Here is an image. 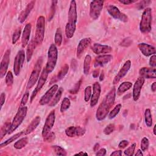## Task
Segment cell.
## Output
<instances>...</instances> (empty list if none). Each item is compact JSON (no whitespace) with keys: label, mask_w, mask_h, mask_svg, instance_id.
<instances>
[{"label":"cell","mask_w":156,"mask_h":156,"mask_svg":"<svg viewBox=\"0 0 156 156\" xmlns=\"http://www.w3.org/2000/svg\"><path fill=\"white\" fill-rule=\"evenodd\" d=\"M129 144V141L127 140H122L118 144V147L119 149H124L127 147Z\"/></svg>","instance_id":"f5cc1de1"},{"label":"cell","mask_w":156,"mask_h":156,"mask_svg":"<svg viewBox=\"0 0 156 156\" xmlns=\"http://www.w3.org/2000/svg\"><path fill=\"white\" fill-rule=\"evenodd\" d=\"M132 87V83L130 82H124L121 83L117 89V91H116V94L118 96H121L122 94L129 90Z\"/></svg>","instance_id":"4316f807"},{"label":"cell","mask_w":156,"mask_h":156,"mask_svg":"<svg viewBox=\"0 0 156 156\" xmlns=\"http://www.w3.org/2000/svg\"><path fill=\"white\" fill-rule=\"evenodd\" d=\"M139 74L144 79H155L156 70L154 68L143 67L139 70Z\"/></svg>","instance_id":"7402d4cb"},{"label":"cell","mask_w":156,"mask_h":156,"mask_svg":"<svg viewBox=\"0 0 156 156\" xmlns=\"http://www.w3.org/2000/svg\"><path fill=\"white\" fill-rule=\"evenodd\" d=\"M81 82H82V80H80L78 82H77V83L74 85V88L73 89H71V90H69V93H71V94L77 93L79 90V88H80V86L81 84Z\"/></svg>","instance_id":"f907efd6"},{"label":"cell","mask_w":156,"mask_h":156,"mask_svg":"<svg viewBox=\"0 0 156 156\" xmlns=\"http://www.w3.org/2000/svg\"><path fill=\"white\" fill-rule=\"evenodd\" d=\"M144 83V79L142 77H140L136 79L135 81L133 87V91H132V98L134 101H138L140 98L141 88Z\"/></svg>","instance_id":"5bb4252c"},{"label":"cell","mask_w":156,"mask_h":156,"mask_svg":"<svg viewBox=\"0 0 156 156\" xmlns=\"http://www.w3.org/2000/svg\"><path fill=\"white\" fill-rule=\"evenodd\" d=\"M23 134H24V131L23 132H20V133H18L14 135H13L12 137H10V138L7 139L6 141H5L3 143H1L0 144V147H4V146H6L7 145H8L9 144L11 143L12 142L14 141L15 140H16L17 138H18L21 135H22Z\"/></svg>","instance_id":"1f68e13d"},{"label":"cell","mask_w":156,"mask_h":156,"mask_svg":"<svg viewBox=\"0 0 156 156\" xmlns=\"http://www.w3.org/2000/svg\"><path fill=\"white\" fill-rule=\"evenodd\" d=\"M91 39L89 37L84 38L79 41L77 47V52H76L77 57L78 58H80L81 57L83 52L85 51V49L88 47V46L91 43Z\"/></svg>","instance_id":"d6986e66"},{"label":"cell","mask_w":156,"mask_h":156,"mask_svg":"<svg viewBox=\"0 0 156 156\" xmlns=\"http://www.w3.org/2000/svg\"><path fill=\"white\" fill-rule=\"evenodd\" d=\"M138 48L141 51V52L142 53V54L146 57L155 54L156 52L155 47L149 44H146L144 43H139L138 44Z\"/></svg>","instance_id":"ffe728a7"},{"label":"cell","mask_w":156,"mask_h":156,"mask_svg":"<svg viewBox=\"0 0 156 156\" xmlns=\"http://www.w3.org/2000/svg\"><path fill=\"white\" fill-rule=\"evenodd\" d=\"M149 147V140L147 137H143L141 141V150L146 151Z\"/></svg>","instance_id":"b9f144b4"},{"label":"cell","mask_w":156,"mask_h":156,"mask_svg":"<svg viewBox=\"0 0 156 156\" xmlns=\"http://www.w3.org/2000/svg\"><path fill=\"white\" fill-rule=\"evenodd\" d=\"M116 97V88L113 87L104 98L102 102L97 108L96 118L98 121L104 120L109 113V110L113 105Z\"/></svg>","instance_id":"6da1fadb"},{"label":"cell","mask_w":156,"mask_h":156,"mask_svg":"<svg viewBox=\"0 0 156 156\" xmlns=\"http://www.w3.org/2000/svg\"><path fill=\"white\" fill-rule=\"evenodd\" d=\"M11 124L12 122H10L9 121L6 122L5 123H4L3 124V126L1 127V132H0V139L2 140L3 138V137L7 134L8 133L9 131V129L10 128V126H11Z\"/></svg>","instance_id":"836d02e7"},{"label":"cell","mask_w":156,"mask_h":156,"mask_svg":"<svg viewBox=\"0 0 156 156\" xmlns=\"http://www.w3.org/2000/svg\"><path fill=\"white\" fill-rule=\"evenodd\" d=\"M104 71H102L101 73V75L99 76V80L100 81H102L104 80Z\"/></svg>","instance_id":"be15d7a7"},{"label":"cell","mask_w":156,"mask_h":156,"mask_svg":"<svg viewBox=\"0 0 156 156\" xmlns=\"http://www.w3.org/2000/svg\"><path fill=\"white\" fill-rule=\"evenodd\" d=\"M83 154H84V153L82 151H81V152H79V153L75 154V155H83Z\"/></svg>","instance_id":"03108f58"},{"label":"cell","mask_w":156,"mask_h":156,"mask_svg":"<svg viewBox=\"0 0 156 156\" xmlns=\"http://www.w3.org/2000/svg\"><path fill=\"white\" fill-rule=\"evenodd\" d=\"M107 12L108 13L115 19L119 20L121 21L124 23H126L128 21V17L127 16L124 14V13L121 12L118 7L113 5H109L107 7Z\"/></svg>","instance_id":"7c38bea8"},{"label":"cell","mask_w":156,"mask_h":156,"mask_svg":"<svg viewBox=\"0 0 156 156\" xmlns=\"http://www.w3.org/2000/svg\"><path fill=\"white\" fill-rule=\"evenodd\" d=\"M28 143V138L25 136L23 138H21V139L18 140L17 141H16L14 144V147L16 149H21L23 147H24L26 144Z\"/></svg>","instance_id":"f546056e"},{"label":"cell","mask_w":156,"mask_h":156,"mask_svg":"<svg viewBox=\"0 0 156 156\" xmlns=\"http://www.w3.org/2000/svg\"><path fill=\"white\" fill-rule=\"evenodd\" d=\"M40 122V117L39 116H37L32 119L30 124L27 126L26 129L24 131V135H27L32 132L39 125Z\"/></svg>","instance_id":"d4e9b609"},{"label":"cell","mask_w":156,"mask_h":156,"mask_svg":"<svg viewBox=\"0 0 156 156\" xmlns=\"http://www.w3.org/2000/svg\"><path fill=\"white\" fill-rule=\"evenodd\" d=\"M27 112V107L26 106H21L19 108L17 113H16L13 119L10 128L8 132L9 134L13 132L22 123L23 120L24 119Z\"/></svg>","instance_id":"5b68a950"},{"label":"cell","mask_w":156,"mask_h":156,"mask_svg":"<svg viewBox=\"0 0 156 156\" xmlns=\"http://www.w3.org/2000/svg\"><path fill=\"white\" fill-rule=\"evenodd\" d=\"M35 34L34 40L37 44H41L44 39V29H45V18L43 16H40L37 21Z\"/></svg>","instance_id":"52a82bcc"},{"label":"cell","mask_w":156,"mask_h":156,"mask_svg":"<svg viewBox=\"0 0 156 156\" xmlns=\"http://www.w3.org/2000/svg\"><path fill=\"white\" fill-rule=\"evenodd\" d=\"M144 121L147 127H150L152 124V118L151 110L149 108L146 109L144 112Z\"/></svg>","instance_id":"4dcf8cb0"},{"label":"cell","mask_w":156,"mask_h":156,"mask_svg":"<svg viewBox=\"0 0 156 156\" xmlns=\"http://www.w3.org/2000/svg\"><path fill=\"white\" fill-rule=\"evenodd\" d=\"M55 138V135L54 133V132H50L46 136H44L43 138V140L45 142H48V143H51L52 141H53Z\"/></svg>","instance_id":"bcb514c9"},{"label":"cell","mask_w":156,"mask_h":156,"mask_svg":"<svg viewBox=\"0 0 156 156\" xmlns=\"http://www.w3.org/2000/svg\"><path fill=\"white\" fill-rule=\"evenodd\" d=\"M136 147V143L132 144L130 146H129L127 149H126L124 152L125 155L127 156H132L134 154V151Z\"/></svg>","instance_id":"60d3db41"},{"label":"cell","mask_w":156,"mask_h":156,"mask_svg":"<svg viewBox=\"0 0 156 156\" xmlns=\"http://www.w3.org/2000/svg\"><path fill=\"white\" fill-rule=\"evenodd\" d=\"M63 92V88L62 87L59 88L58 90H57V91L55 94V96L54 97V98L52 99V101L49 104V106H50V107L55 106L59 102Z\"/></svg>","instance_id":"83f0119b"},{"label":"cell","mask_w":156,"mask_h":156,"mask_svg":"<svg viewBox=\"0 0 156 156\" xmlns=\"http://www.w3.org/2000/svg\"><path fill=\"white\" fill-rule=\"evenodd\" d=\"M155 127H156V125H155L154 126V129H153V133H154V135H156V133H155Z\"/></svg>","instance_id":"e7e4bbea"},{"label":"cell","mask_w":156,"mask_h":156,"mask_svg":"<svg viewBox=\"0 0 156 156\" xmlns=\"http://www.w3.org/2000/svg\"><path fill=\"white\" fill-rule=\"evenodd\" d=\"M122 155V151L121 150L115 151L110 154V156H121Z\"/></svg>","instance_id":"6f0895ef"},{"label":"cell","mask_w":156,"mask_h":156,"mask_svg":"<svg viewBox=\"0 0 156 156\" xmlns=\"http://www.w3.org/2000/svg\"><path fill=\"white\" fill-rule=\"evenodd\" d=\"M119 2H120L121 3H122L123 4L128 5V4H130L135 2H136V1H134V0H119Z\"/></svg>","instance_id":"11a10c76"},{"label":"cell","mask_w":156,"mask_h":156,"mask_svg":"<svg viewBox=\"0 0 156 156\" xmlns=\"http://www.w3.org/2000/svg\"><path fill=\"white\" fill-rule=\"evenodd\" d=\"M152 9L150 7L146 8L141 15L140 23V30L143 34L149 32L152 29Z\"/></svg>","instance_id":"3957f363"},{"label":"cell","mask_w":156,"mask_h":156,"mask_svg":"<svg viewBox=\"0 0 156 156\" xmlns=\"http://www.w3.org/2000/svg\"><path fill=\"white\" fill-rule=\"evenodd\" d=\"M42 63H43V59H42V57H40L37 60L33 68V70L31 73V74L29 77V79L28 80V82L26 85V88L27 90L30 89L35 84L37 81L38 80V78L40 77L39 76L40 75V74H41L40 71L41 69Z\"/></svg>","instance_id":"8992f818"},{"label":"cell","mask_w":156,"mask_h":156,"mask_svg":"<svg viewBox=\"0 0 156 156\" xmlns=\"http://www.w3.org/2000/svg\"><path fill=\"white\" fill-rule=\"evenodd\" d=\"M63 38L62 35V31L60 27L57 28L55 34L54 36V41H55V44L57 46H60L62 43Z\"/></svg>","instance_id":"d6a6232c"},{"label":"cell","mask_w":156,"mask_h":156,"mask_svg":"<svg viewBox=\"0 0 156 156\" xmlns=\"http://www.w3.org/2000/svg\"><path fill=\"white\" fill-rule=\"evenodd\" d=\"M5 94L4 93H1L0 95V102H1V107H2L5 102Z\"/></svg>","instance_id":"9f6ffc18"},{"label":"cell","mask_w":156,"mask_h":156,"mask_svg":"<svg viewBox=\"0 0 156 156\" xmlns=\"http://www.w3.org/2000/svg\"><path fill=\"white\" fill-rule=\"evenodd\" d=\"M20 35H21V28L19 27L13 32L12 35V43L13 44H15L16 43V41L18 40Z\"/></svg>","instance_id":"ee69618b"},{"label":"cell","mask_w":156,"mask_h":156,"mask_svg":"<svg viewBox=\"0 0 156 156\" xmlns=\"http://www.w3.org/2000/svg\"><path fill=\"white\" fill-rule=\"evenodd\" d=\"M5 83L8 87H11L13 83V76L11 71H8L6 74Z\"/></svg>","instance_id":"f35d334b"},{"label":"cell","mask_w":156,"mask_h":156,"mask_svg":"<svg viewBox=\"0 0 156 156\" xmlns=\"http://www.w3.org/2000/svg\"><path fill=\"white\" fill-rule=\"evenodd\" d=\"M85 133V129L81 126L76 127V136H81Z\"/></svg>","instance_id":"c3c4849f"},{"label":"cell","mask_w":156,"mask_h":156,"mask_svg":"<svg viewBox=\"0 0 156 156\" xmlns=\"http://www.w3.org/2000/svg\"><path fill=\"white\" fill-rule=\"evenodd\" d=\"M104 2V1L102 0H95L91 2L90 6V16L91 19L96 20L99 17L103 8Z\"/></svg>","instance_id":"ba28073f"},{"label":"cell","mask_w":156,"mask_h":156,"mask_svg":"<svg viewBox=\"0 0 156 156\" xmlns=\"http://www.w3.org/2000/svg\"><path fill=\"white\" fill-rule=\"evenodd\" d=\"M121 104H117L109 113H108V118L112 119H113L114 118H115L116 116V115L119 113L121 108Z\"/></svg>","instance_id":"8d00e7d4"},{"label":"cell","mask_w":156,"mask_h":156,"mask_svg":"<svg viewBox=\"0 0 156 156\" xmlns=\"http://www.w3.org/2000/svg\"><path fill=\"white\" fill-rule=\"evenodd\" d=\"M101 88L100 84L98 82H94L93 85V94L91 96L90 106L91 107H94L99 101L101 94Z\"/></svg>","instance_id":"9a60e30c"},{"label":"cell","mask_w":156,"mask_h":156,"mask_svg":"<svg viewBox=\"0 0 156 156\" xmlns=\"http://www.w3.org/2000/svg\"><path fill=\"white\" fill-rule=\"evenodd\" d=\"M91 96V87L90 86H87L84 91V100L85 102H88Z\"/></svg>","instance_id":"7bdbcfd3"},{"label":"cell","mask_w":156,"mask_h":156,"mask_svg":"<svg viewBox=\"0 0 156 156\" xmlns=\"http://www.w3.org/2000/svg\"><path fill=\"white\" fill-rule=\"evenodd\" d=\"M115 130V125L114 124H109L107 125L104 129L103 132L105 135H110Z\"/></svg>","instance_id":"f6af8a7d"},{"label":"cell","mask_w":156,"mask_h":156,"mask_svg":"<svg viewBox=\"0 0 156 156\" xmlns=\"http://www.w3.org/2000/svg\"><path fill=\"white\" fill-rule=\"evenodd\" d=\"M48 74L49 73L47 72L46 69H45V68L42 70L40 77L38 78V83L37 85L35 87V88L34 89V90L33 91L31 96H30V102H32V101L34 99L35 97L36 96L37 94L38 93V92L41 89V88L43 87V86L44 85L45 82H46V80L48 79Z\"/></svg>","instance_id":"30bf717a"},{"label":"cell","mask_w":156,"mask_h":156,"mask_svg":"<svg viewBox=\"0 0 156 156\" xmlns=\"http://www.w3.org/2000/svg\"><path fill=\"white\" fill-rule=\"evenodd\" d=\"M35 4V1H31L26 7V8L20 13L19 16H18V21L21 23H23L26 19V18L28 16L29 14L34 8Z\"/></svg>","instance_id":"cb8c5ba5"},{"label":"cell","mask_w":156,"mask_h":156,"mask_svg":"<svg viewBox=\"0 0 156 156\" xmlns=\"http://www.w3.org/2000/svg\"><path fill=\"white\" fill-rule=\"evenodd\" d=\"M25 59V53L23 49L20 50L14 60L13 71L16 76H18L20 73L21 69L23 67Z\"/></svg>","instance_id":"9c48e42d"},{"label":"cell","mask_w":156,"mask_h":156,"mask_svg":"<svg viewBox=\"0 0 156 156\" xmlns=\"http://www.w3.org/2000/svg\"><path fill=\"white\" fill-rule=\"evenodd\" d=\"M65 134L70 138L75 137L76 136V127L70 126L66 128L65 130Z\"/></svg>","instance_id":"ab89813d"},{"label":"cell","mask_w":156,"mask_h":156,"mask_svg":"<svg viewBox=\"0 0 156 156\" xmlns=\"http://www.w3.org/2000/svg\"><path fill=\"white\" fill-rule=\"evenodd\" d=\"M29 93L27 91L26 93H24V94H23V98L21 99V106H25V105L26 104V103L29 99Z\"/></svg>","instance_id":"681fc988"},{"label":"cell","mask_w":156,"mask_h":156,"mask_svg":"<svg viewBox=\"0 0 156 156\" xmlns=\"http://www.w3.org/2000/svg\"><path fill=\"white\" fill-rule=\"evenodd\" d=\"M135 156H143V153L141 149H138L136 153L135 154Z\"/></svg>","instance_id":"6125c7cd"},{"label":"cell","mask_w":156,"mask_h":156,"mask_svg":"<svg viewBox=\"0 0 156 156\" xmlns=\"http://www.w3.org/2000/svg\"><path fill=\"white\" fill-rule=\"evenodd\" d=\"M58 88V85L57 84L53 85L41 98L39 101L40 104L41 105H44L46 104H49V102H50V101L54 96V94L55 93Z\"/></svg>","instance_id":"4fadbf2b"},{"label":"cell","mask_w":156,"mask_h":156,"mask_svg":"<svg viewBox=\"0 0 156 156\" xmlns=\"http://www.w3.org/2000/svg\"><path fill=\"white\" fill-rule=\"evenodd\" d=\"M71 105V102L68 98H64L60 106V112L63 113L67 110Z\"/></svg>","instance_id":"d590c367"},{"label":"cell","mask_w":156,"mask_h":156,"mask_svg":"<svg viewBox=\"0 0 156 156\" xmlns=\"http://www.w3.org/2000/svg\"><path fill=\"white\" fill-rule=\"evenodd\" d=\"M51 147L57 155H62V156L66 155V152L63 147L59 146H56V145L52 146Z\"/></svg>","instance_id":"74e56055"},{"label":"cell","mask_w":156,"mask_h":156,"mask_svg":"<svg viewBox=\"0 0 156 156\" xmlns=\"http://www.w3.org/2000/svg\"><path fill=\"white\" fill-rule=\"evenodd\" d=\"M77 20V7L75 1H71L68 12V21L65 26V35L67 38H71L75 32Z\"/></svg>","instance_id":"7a4b0ae2"},{"label":"cell","mask_w":156,"mask_h":156,"mask_svg":"<svg viewBox=\"0 0 156 156\" xmlns=\"http://www.w3.org/2000/svg\"><path fill=\"white\" fill-rule=\"evenodd\" d=\"M37 45V44L35 43L34 40H32L29 42V43H28L27 49H26V60H27V62L30 61L31 58L33 55V53H34V51Z\"/></svg>","instance_id":"484cf974"},{"label":"cell","mask_w":156,"mask_h":156,"mask_svg":"<svg viewBox=\"0 0 156 156\" xmlns=\"http://www.w3.org/2000/svg\"><path fill=\"white\" fill-rule=\"evenodd\" d=\"M31 32V24L30 23H27L26 24L21 38V45L23 48L26 47L29 43L30 35Z\"/></svg>","instance_id":"603a6c76"},{"label":"cell","mask_w":156,"mask_h":156,"mask_svg":"<svg viewBox=\"0 0 156 156\" xmlns=\"http://www.w3.org/2000/svg\"><path fill=\"white\" fill-rule=\"evenodd\" d=\"M55 111L52 110L50 112V113L47 116L43 130L41 132L42 136L44 138L46 136L51 130L52 129L54 122H55Z\"/></svg>","instance_id":"8fae6325"},{"label":"cell","mask_w":156,"mask_h":156,"mask_svg":"<svg viewBox=\"0 0 156 156\" xmlns=\"http://www.w3.org/2000/svg\"><path fill=\"white\" fill-rule=\"evenodd\" d=\"M106 154V149L105 148H101L96 151V155L98 156H104Z\"/></svg>","instance_id":"db71d44e"},{"label":"cell","mask_w":156,"mask_h":156,"mask_svg":"<svg viewBox=\"0 0 156 156\" xmlns=\"http://www.w3.org/2000/svg\"><path fill=\"white\" fill-rule=\"evenodd\" d=\"M91 49L96 54H105L110 53L112 51V48L111 46L99 43H94Z\"/></svg>","instance_id":"ac0fdd59"},{"label":"cell","mask_w":156,"mask_h":156,"mask_svg":"<svg viewBox=\"0 0 156 156\" xmlns=\"http://www.w3.org/2000/svg\"><path fill=\"white\" fill-rule=\"evenodd\" d=\"M131 66V62L130 60H127L124 64L123 65L122 67L120 69V70L118 71V74L115 76V77L113 79V83L116 84L119 82V81L126 75V74L128 73L129 70L130 69Z\"/></svg>","instance_id":"e0dca14e"},{"label":"cell","mask_w":156,"mask_h":156,"mask_svg":"<svg viewBox=\"0 0 156 156\" xmlns=\"http://www.w3.org/2000/svg\"><path fill=\"white\" fill-rule=\"evenodd\" d=\"M113 58V56L110 54H102L97 56L95 58L94 66L95 68L103 66L105 64L110 62Z\"/></svg>","instance_id":"44dd1931"},{"label":"cell","mask_w":156,"mask_h":156,"mask_svg":"<svg viewBox=\"0 0 156 156\" xmlns=\"http://www.w3.org/2000/svg\"><path fill=\"white\" fill-rule=\"evenodd\" d=\"M99 148V143H96V144H94V147H93V151H94V152H96V151H98Z\"/></svg>","instance_id":"94428289"},{"label":"cell","mask_w":156,"mask_h":156,"mask_svg":"<svg viewBox=\"0 0 156 156\" xmlns=\"http://www.w3.org/2000/svg\"><path fill=\"white\" fill-rule=\"evenodd\" d=\"M68 69H69L68 65L67 64L64 65L62 67L60 71L58 72L57 76H56L57 80H60L62 79L65 76V75L67 74V73L68 71Z\"/></svg>","instance_id":"e575fe53"},{"label":"cell","mask_w":156,"mask_h":156,"mask_svg":"<svg viewBox=\"0 0 156 156\" xmlns=\"http://www.w3.org/2000/svg\"><path fill=\"white\" fill-rule=\"evenodd\" d=\"M58 58V51L55 44H51L48 51V60L45 69L49 74L55 68Z\"/></svg>","instance_id":"277c9868"},{"label":"cell","mask_w":156,"mask_h":156,"mask_svg":"<svg viewBox=\"0 0 156 156\" xmlns=\"http://www.w3.org/2000/svg\"><path fill=\"white\" fill-rule=\"evenodd\" d=\"M57 4V1H52V4H51V12H50V15L49 17V21L51 20L52 18H53L54 13H55V6Z\"/></svg>","instance_id":"7dc6e473"},{"label":"cell","mask_w":156,"mask_h":156,"mask_svg":"<svg viewBox=\"0 0 156 156\" xmlns=\"http://www.w3.org/2000/svg\"><path fill=\"white\" fill-rule=\"evenodd\" d=\"M10 49H7L2 57V59L1 62V66H0V77L2 78L5 74H6L9 60H10Z\"/></svg>","instance_id":"2e32d148"},{"label":"cell","mask_w":156,"mask_h":156,"mask_svg":"<svg viewBox=\"0 0 156 156\" xmlns=\"http://www.w3.org/2000/svg\"><path fill=\"white\" fill-rule=\"evenodd\" d=\"M91 62V57L88 54L85 57L84 62H83V73L85 75L88 74L90 72Z\"/></svg>","instance_id":"f1b7e54d"},{"label":"cell","mask_w":156,"mask_h":156,"mask_svg":"<svg viewBox=\"0 0 156 156\" xmlns=\"http://www.w3.org/2000/svg\"><path fill=\"white\" fill-rule=\"evenodd\" d=\"M151 90L153 92H155L156 91V82H153L151 85Z\"/></svg>","instance_id":"91938a15"},{"label":"cell","mask_w":156,"mask_h":156,"mask_svg":"<svg viewBox=\"0 0 156 156\" xmlns=\"http://www.w3.org/2000/svg\"><path fill=\"white\" fill-rule=\"evenodd\" d=\"M99 69H96L95 70H94L93 71V73H92V76L94 77V78H96L99 76Z\"/></svg>","instance_id":"680465c9"},{"label":"cell","mask_w":156,"mask_h":156,"mask_svg":"<svg viewBox=\"0 0 156 156\" xmlns=\"http://www.w3.org/2000/svg\"><path fill=\"white\" fill-rule=\"evenodd\" d=\"M149 65L152 68L155 67V66H156V55H155V54L151 55V57L149 59Z\"/></svg>","instance_id":"816d5d0a"}]
</instances>
